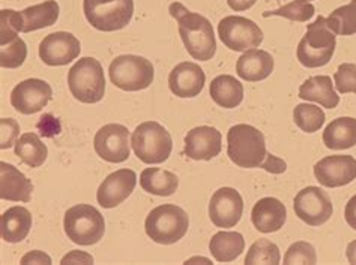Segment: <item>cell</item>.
I'll return each instance as SVG.
<instances>
[{"label": "cell", "instance_id": "obj_1", "mask_svg": "<svg viewBox=\"0 0 356 265\" xmlns=\"http://www.w3.org/2000/svg\"><path fill=\"white\" fill-rule=\"evenodd\" d=\"M227 155L232 162L241 168H264L270 174H283L287 169L283 159L268 153L265 135L245 123L229 129Z\"/></svg>", "mask_w": 356, "mask_h": 265}, {"label": "cell", "instance_id": "obj_2", "mask_svg": "<svg viewBox=\"0 0 356 265\" xmlns=\"http://www.w3.org/2000/svg\"><path fill=\"white\" fill-rule=\"evenodd\" d=\"M168 12L177 22L181 40L191 58L200 62L211 60L217 53V41L208 18L191 12L179 2L168 6Z\"/></svg>", "mask_w": 356, "mask_h": 265}, {"label": "cell", "instance_id": "obj_3", "mask_svg": "<svg viewBox=\"0 0 356 265\" xmlns=\"http://www.w3.org/2000/svg\"><path fill=\"white\" fill-rule=\"evenodd\" d=\"M190 219L184 208L175 204L159 205L147 214L145 230L149 239L158 244L170 246L188 232Z\"/></svg>", "mask_w": 356, "mask_h": 265}, {"label": "cell", "instance_id": "obj_4", "mask_svg": "<svg viewBox=\"0 0 356 265\" xmlns=\"http://www.w3.org/2000/svg\"><path fill=\"white\" fill-rule=\"evenodd\" d=\"M335 46V33L326 26V18L317 17L314 23L308 24L307 33L298 45V60L305 68H322L331 62Z\"/></svg>", "mask_w": 356, "mask_h": 265}, {"label": "cell", "instance_id": "obj_5", "mask_svg": "<svg viewBox=\"0 0 356 265\" xmlns=\"http://www.w3.org/2000/svg\"><path fill=\"white\" fill-rule=\"evenodd\" d=\"M131 146L142 162L156 165L165 162L172 155L173 139L170 132L158 121H145L133 132Z\"/></svg>", "mask_w": 356, "mask_h": 265}, {"label": "cell", "instance_id": "obj_6", "mask_svg": "<svg viewBox=\"0 0 356 265\" xmlns=\"http://www.w3.org/2000/svg\"><path fill=\"white\" fill-rule=\"evenodd\" d=\"M68 87L83 103H97L106 93V77L101 63L93 58H81L68 72Z\"/></svg>", "mask_w": 356, "mask_h": 265}, {"label": "cell", "instance_id": "obj_7", "mask_svg": "<svg viewBox=\"0 0 356 265\" xmlns=\"http://www.w3.org/2000/svg\"><path fill=\"white\" fill-rule=\"evenodd\" d=\"M65 234L68 239L80 246L97 244L106 232V221L95 207L89 204H77L65 213Z\"/></svg>", "mask_w": 356, "mask_h": 265}, {"label": "cell", "instance_id": "obj_8", "mask_svg": "<svg viewBox=\"0 0 356 265\" xmlns=\"http://www.w3.org/2000/svg\"><path fill=\"white\" fill-rule=\"evenodd\" d=\"M83 11L93 29L116 32L133 20L134 0H83Z\"/></svg>", "mask_w": 356, "mask_h": 265}, {"label": "cell", "instance_id": "obj_9", "mask_svg": "<svg viewBox=\"0 0 356 265\" xmlns=\"http://www.w3.org/2000/svg\"><path fill=\"white\" fill-rule=\"evenodd\" d=\"M110 80L115 86L125 92H140L151 86L155 69L151 60L142 55L124 54L110 63Z\"/></svg>", "mask_w": 356, "mask_h": 265}, {"label": "cell", "instance_id": "obj_10", "mask_svg": "<svg viewBox=\"0 0 356 265\" xmlns=\"http://www.w3.org/2000/svg\"><path fill=\"white\" fill-rule=\"evenodd\" d=\"M218 36L222 44L232 51H248L264 42V32L245 17L229 15L218 24Z\"/></svg>", "mask_w": 356, "mask_h": 265}, {"label": "cell", "instance_id": "obj_11", "mask_svg": "<svg viewBox=\"0 0 356 265\" xmlns=\"http://www.w3.org/2000/svg\"><path fill=\"white\" fill-rule=\"evenodd\" d=\"M293 210L304 223L321 226L331 219L334 207L330 196L321 187L308 186L295 196Z\"/></svg>", "mask_w": 356, "mask_h": 265}, {"label": "cell", "instance_id": "obj_12", "mask_svg": "<svg viewBox=\"0 0 356 265\" xmlns=\"http://www.w3.org/2000/svg\"><path fill=\"white\" fill-rule=\"evenodd\" d=\"M60 8L56 0H45L44 3L26 8L22 12L13 11V9H2L0 11V14L5 15L9 23L14 26V29L22 33H31L56 24Z\"/></svg>", "mask_w": 356, "mask_h": 265}, {"label": "cell", "instance_id": "obj_13", "mask_svg": "<svg viewBox=\"0 0 356 265\" xmlns=\"http://www.w3.org/2000/svg\"><path fill=\"white\" fill-rule=\"evenodd\" d=\"M93 148L97 155L110 164H122L129 157V130L119 123L102 126L95 138Z\"/></svg>", "mask_w": 356, "mask_h": 265}, {"label": "cell", "instance_id": "obj_14", "mask_svg": "<svg viewBox=\"0 0 356 265\" xmlns=\"http://www.w3.org/2000/svg\"><path fill=\"white\" fill-rule=\"evenodd\" d=\"M53 96V89L40 78L24 80L11 92V105L24 116L40 112Z\"/></svg>", "mask_w": 356, "mask_h": 265}, {"label": "cell", "instance_id": "obj_15", "mask_svg": "<svg viewBox=\"0 0 356 265\" xmlns=\"http://www.w3.org/2000/svg\"><path fill=\"white\" fill-rule=\"evenodd\" d=\"M314 177L325 187H343L356 180V159L349 155L326 156L314 165Z\"/></svg>", "mask_w": 356, "mask_h": 265}, {"label": "cell", "instance_id": "obj_16", "mask_svg": "<svg viewBox=\"0 0 356 265\" xmlns=\"http://www.w3.org/2000/svg\"><path fill=\"white\" fill-rule=\"evenodd\" d=\"M243 200L233 187H221L215 192L209 203V217L217 228H233L241 221Z\"/></svg>", "mask_w": 356, "mask_h": 265}, {"label": "cell", "instance_id": "obj_17", "mask_svg": "<svg viewBox=\"0 0 356 265\" xmlns=\"http://www.w3.org/2000/svg\"><path fill=\"white\" fill-rule=\"evenodd\" d=\"M81 51V44L68 32L47 35L40 44V58L49 66H65L76 60Z\"/></svg>", "mask_w": 356, "mask_h": 265}, {"label": "cell", "instance_id": "obj_18", "mask_svg": "<svg viewBox=\"0 0 356 265\" xmlns=\"http://www.w3.org/2000/svg\"><path fill=\"white\" fill-rule=\"evenodd\" d=\"M137 185V174L133 169L122 168L106 177L98 187L97 201L104 208H115L124 203L134 192Z\"/></svg>", "mask_w": 356, "mask_h": 265}, {"label": "cell", "instance_id": "obj_19", "mask_svg": "<svg viewBox=\"0 0 356 265\" xmlns=\"http://www.w3.org/2000/svg\"><path fill=\"white\" fill-rule=\"evenodd\" d=\"M222 135L212 126L191 129L185 137L184 153L193 160H211L221 153Z\"/></svg>", "mask_w": 356, "mask_h": 265}, {"label": "cell", "instance_id": "obj_20", "mask_svg": "<svg viewBox=\"0 0 356 265\" xmlns=\"http://www.w3.org/2000/svg\"><path fill=\"white\" fill-rule=\"evenodd\" d=\"M206 75L197 63L182 62L168 75V87L177 98H195L202 93Z\"/></svg>", "mask_w": 356, "mask_h": 265}, {"label": "cell", "instance_id": "obj_21", "mask_svg": "<svg viewBox=\"0 0 356 265\" xmlns=\"http://www.w3.org/2000/svg\"><path fill=\"white\" fill-rule=\"evenodd\" d=\"M27 58V45L14 26L0 14V66L6 69L20 68Z\"/></svg>", "mask_w": 356, "mask_h": 265}, {"label": "cell", "instance_id": "obj_22", "mask_svg": "<svg viewBox=\"0 0 356 265\" xmlns=\"http://www.w3.org/2000/svg\"><path fill=\"white\" fill-rule=\"evenodd\" d=\"M251 221L254 228L260 232H277L283 228L287 221L286 205L273 196L261 198L252 207Z\"/></svg>", "mask_w": 356, "mask_h": 265}, {"label": "cell", "instance_id": "obj_23", "mask_svg": "<svg viewBox=\"0 0 356 265\" xmlns=\"http://www.w3.org/2000/svg\"><path fill=\"white\" fill-rule=\"evenodd\" d=\"M33 185L17 166L0 162V198L5 201L31 203Z\"/></svg>", "mask_w": 356, "mask_h": 265}, {"label": "cell", "instance_id": "obj_24", "mask_svg": "<svg viewBox=\"0 0 356 265\" xmlns=\"http://www.w3.org/2000/svg\"><path fill=\"white\" fill-rule=\"evenodd\" d=\"M273 71L274 59L265 50H248L236 62V74L239 75V78L250 83L266 80Z\"/></svg>", "mask_w": 356, "mask_h": 265}, {"label": "cell", "instance_id": "obj_25", "mask_svg": "<svg viewBox=\"0 0 356 265\" xmlns=\"http://www.w3.org/2000/svg\"><path fill=\"white\" fill-rule=\"evenodd\" d=\"M32 230V214L26 207H11L0 217V235L6 243H20Z\"/></svg>", "mask_w": 356, "mask_h": 265}, {"label": "cell", "instance_id": "obj_26", "mask_svg": "<svg viewBox=\"0 0 356 265\" xmlns=\"http://www.w3.org/2000/svg\"><path fill=\"white\" fill-rule=\"evenodd\" d=\"M299 98L321 103L323 108L332 110L340 103V96L332 86V78L327 75H316L304 81L299 87Z\"/></svg>", "mask_w": 356, "mask_h": 265}, {"label": "cell", "instance_id": "obj_27", "mask_svg": "<svg viewBox=\"0 0 356 265\" xmlns=\"http://www.w3.org/2000/svg\"><path fill=\"white\" fill-rule=\"evenodd\" d=\"M209 93L212 101L226 110L239 107L243 101L242 83L232 75H218L217 78H213L209 86Z\"/></svg>", "mask_w": 356, "mask_h": 265}, {"label": "cell", "instance_id": "obj_28", "mask_svg": "<svg viewBox=\"0 0 356 265\" xmlns=\"http://www.w3.org/2000/svg\"><path fill=\"white\" fill-rule=\"evenodd\" d=\"M323 143L330 150H348L356 146V119L340 117L323 130Z\"/></svg>", "mask_w": 356, "mask_h": 265}, {"label": "cell", "instance_id": "obj_29", "mask_svg": "<svg viewBox=\"0 0 356 265\" xmlns=\"http://www.w3.org/2000/svg\"><path fill=\"white\" fill-rule=\"evenodd\" d=\"M245 249V240L241 232L221 231L215 234L209 241V250L217 262H233Z\"/></svg>", "mask_w": 356, "mask_h": 265}, {"label": "cell", "instance_id": "obj_30", "mask_svg": "<svg viewBox=\"0 0 356 265\" xmlns=\"http://www.w3.org/2000/svg\"><path fill=\"white\" fill-rule=\"evenodd\" d=\"M140 186L145 192L156 196H170L177 191L179 180L161 168H146L140 174Z\"/></svg>", "mask_w": 356, "mask_h": 265}, {"label": "cell", "instance_id": "obj_31", "mask_svg": "<svg viewBox=\"0 0 356 265\" xmlns=\"http://www.w3.org/2000/svg\"><path fill=\"white\" fill-rule=\"evenodd\" d=\"M15 156L31 168H40L49 156V148L35 132L23 134L14 146Z\"/></svg>", "mask_w": 356, "mask_h": 265}, {"label": "cell", "instance_id": "obj_32", "mask_svg": "<svg viewBox=\"0 0 356 265\" xmlns=\"http://www.w3.org/2000/svg\"><path fill=\"white\" fill-rule=\"evenodd\" d=\"M326 26L335 35L350 36L356 33V0L349 5L337 8L331 15L326 18Z\"/></svg>", "mask_w": 356, "mask_h": 265}, {"label": "cell", "instance_id": "obj_33", "mask_svg": "<svg viewBox=\"0 0 356 265\" xmlns=\"http://www.w3.org/2000/svg\"><path fill=\"white\" fill-rule=\"evenodd\" d=\"M326 116L321 107L310 103H299L293 110V121L305 134H314L325 125Z\"/></svg>", "mask_w": 356, "mask_h": 265}, {"label": "cell", "instance_id": "obj_34", "mask_svg": "<svg viewBox=\"0 0 356 265\" xmlns=\"http://www.w3.org/2000/svg\"><path fill=\"white\" fill-rule=\"evenodd\" d=\"M281 262L280 248L270 240L261 239L251 244L248 253L245 257L247 265H257V264H270L278 265Z\"/></svg>", "mask_w": 356, "mask_h": 265}, {"label": "cell", "instance_id": "obj_35", "mask_svg": "<svg viewBox=\"0 0 356 265\" xmlns=\"http://www.w3.org/2000/svg\"><path fill=\"white\" fill-rule=\"evenodd\" d=\"M316 9L314 6L307 2V0H293L284 6H281L275 11H266L264 12L265 18L269 17H283L287 18L290 22H298V23H305L314 17Z\"/></svg>", "mask_w": 356, "mask_h": 265}, {"label": "cell", "instance_id": "obj_36", "mask_svg": "<svg viewBox=\"0 0 356 265\" xmlns=\"http://www.w3.org/2000/svg\"><path fill=\"white\" fill-rule=\"evenodd\" d=\"M317 262V255L313 244L308 241H296L287 249L284 255V264H308L313 265Z\"/></svg>", "mask_w": 356, "mask_h": 265}, {"label": "cell", "instance_id": "obj_37", "mask_svg": "<svg viewBox=\"0 0 356 265\" xmlns=\"http://www.w3.org/2000/svg\"><path fill=\"white\" fill-rule=\"evenodd\" d=\"M335 87L340 93H355L356 94V65L343 63L334 74Z\"/></svg>", "mask_w": 356, "mask_h": 265}, {"label": "cell", "instance_id": "obj_38", "mask_svg": "<svg viewBox=\"0 0 356 265\" xmlns=\"http://www.w3.org/2000/svg\"><path fill=\"white\" fill-rule=\"evenodd\" d=\"M18 138H20L18 121L15 119H0V148H11Z\"/></svg>", "mask_w": 356, "mask_h": 265}, {"label": "cell", "instance_id": "obj_39", "mask_svg": "<svg viewBox=\"0 0 356 265\" xmlns=\"http://www.w3.org/2000/svg\"><path fill=\"white\" fill-rule=\"evenodd\" d=\"M60 264H63V265H67V264H93V257L86 252L72 250L68 255H65Z\"/></svg>", "mask_w": 356, "mask_h": 265}, {"label": "cell", "instance_id": "obj_40", "mask_svg": "<svg viewBox=\"0 0 356 265\" xmlns=\"http://www.w3.org/2000/svg\"><path fill=\"white\" fill-rule=\"evenodd\" d=\"M22 264H47V265H51L53 261L49 257V255L41 252V250H32L29 253H26L24 257L20 261Z\"/></svg>", "mask_w": 356, "mask_h": 265}, {"label": "cell", "instance_id": "obj_41", "mask_svg": "<svg viewBox=\"0 0 356 265\" xmlns=\"http://www.w3.org/2000/svg\"><path fill=\"white\" fill-rule=\"evenodd\" d=\"M344 217L350 228H353L356 231V195H353L348 201V204H346Z\"/></svg>", "mask_w": 356, "mask_h": 265}, {"label": "cell", "instance_id": "obj_42", "mask_svg": "<svg viewBox=\"0 0 356 265\" xmlns=\"http://www.w3.org/2000/svg\"><path fill=\"white\" fill-rule=\"evenodd\" d=\"M257 0H227V5L233 9V11L241 12V11H247L251 6H254Z\"/></svg>", "mask_w": 356, "mask_h": 265}, {"label": "cell", "instance_id": "obj_43", "mask_svg": "<svg viewBox=\"0 0 356 265\" xmlns=\"http://www.w3.org/2000/svg\"><path fill=\"white\" fill-rule=\"evenodd\" d=\"M346 257L350 264H356V240L349 243L348 249H346Z\"/></svg>", "mask_w": 356, "mask_h": 265}, {"label": "cell", "instance_id": "obj_44", "mask_svg": "<svg viewBox=\"0 0 356 265\" xmlns=\"http://www.w3.org/2000/svg\"><path fill=\"white\" fill-rule=\"evenodd\" d=\"M194 262H203V264H211V261H209L208 258H199V257H195V258H191V259H186V261H185V264H194Z\"/></svg>", "mask_w": 356, "mask_h": 265}, {"label": "cell", "instance_id": "obj_45", "mask_svg": "<svg viewBox=\"0 0 356 265\" xmlns=\"http://www.w3.org/2000/svg\"><path fill=\"white\" fill-rule=\"evenodd\" d=\"M307 2H312V0H307Z\"/></svg>", "mask_w": 356, "mask_h": 265}]
</instances>
